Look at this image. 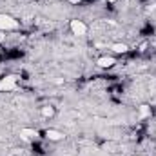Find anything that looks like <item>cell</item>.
Listing matches in <instances>:
<instances>
[{
  "label": "cell",
  "instance_id": "cell-1",
  "mask_svg": "<svg viewBox=\"0 0 156 156\" xmlns=\"http://www.w3.org/2000/svg\"><path fill=\"white\" fill-rule=\"evenodd\" d=\"M18 25V22L15 18H11L9 15H0V29H15Z\"/></svg>",
  "mask_w": 156,
  "mask_h": 156
},
{
  "label": "cell",
  "instance_id": "cell-2",
  "mask_svg": "<svg viewBox=\"0 0 156 156\" xmlns=\"http://www.w3.org/2000/svg\"><path fill=\"white\" fill-rule=\"evenodd\" d=\"M71 31L75 33V35H78V36H82V35H85V31H87V27L80 22V20H71Z\"/></svg>",
  "mask_w": 156,
  "mask_h": 156
},
{
  "label": "cell",
  "instance_id": "cell-3",
  "mask_svg": "<svg viewBox=\"0 0 156 156\" xmlns=\"http://www.w3.org/2000/svg\"><path fill=\"white\" fill-rule=\"evenodd\" d=\"M16 84V76H7V78H2L0 80V91H9L13 89Z\"/></svg>",
  "mask_w": 156,
  "mask_h": 156
},
{
  "label": "cell",
  "instance_id": "cell-4",
  "mask_svg": "<svg viewBox=\"0 0 156 156\" xmlns=\"http://www.w3.org/2000/svg\"><path fill=\"white\" fill-rule=\"evenodd\" d=\"M113 64H115V60H113L111 56H104V58L98 60V65H100V67H111Z\"/></svg>",
  "mask_w": 156,
  "mask_h": 156
},
{
  "label": "cell",
  "instance_id": "cell-5",
  "mask_svg": "<svg viewBox=\"0 0 156 156\" xmlns=\"http://www.w3.org/2000/svg\"><path fill=\"white\" fill-rule=\"evenodd\" d=\"M45 134H47V138H49V140H62V138H64V134H62V133L53 131V129H49Z\"/></svg>",
  "mask_w": 156,
  "mask_h": 156
},
{
  "label": "cell",
  "instance_id": "cell-6",
  "mask_svg": "<svg viewBox=\"0 0 156 156\" xmlns=\"http://www.w3.org/2000/svg\"><path fill=\"white\" fill-rule=\"evenodd\" d=\"M113 51H116V53H125L129 47L125 45V44H113V47H111Z\"/></svg>",
  "mask_w": 156,
  "mask_h": 156
},
{
  "label": "cell",
  "instance_id": "cell-7",
  "mask_svg": "<svg viewBox=\"0 0 156 156\" xmlns=\"http://www.w3.org/2000/svg\"><path fill=\"white\" fill-rule=\"evenodd\" d=\"M22 134H24V136H36V131H33V129H24Z\"/></svg>",
  "mask_w": 156,
  "mask_h": 156
},
{
  "label": "cell",
  "instance_id": "cell-8",
  "mask_svg": "<svg viewBox=\"0 0 156 156\" xmlns=\"http://www.w3.org/2000/svg\"><path fill=\"white\" fill-rule=\"evenodd\" d=\"M42 115H44V116H51V115H53V109H51V107H44V109H42Z\"/></svg>",
  "mask_w": 156,
  "mask_h": 156
},
{
  "label": "cell",
  "instance_id": "cell-9",
  "mask_svg": "<svg viewBox=\"0 0 156 156\" xmlns=\"http://www.w3.org/2000/svg\"><path fill=\"white\" fill-rule=\"evenodd\" d=\"M140 113H142V115H147V113H149V109H147V105H142V109H140Z\"/></svg>",
  "mask_w": 156,
  "mask_h": 156
},
{
  "label": "cell",
  "instance_id": "cell-10",
  "mask_svg": "<svg viewBox=\"0 0 156 156\" xmlns=\"http://www.w3.org/2000/svg\"><path fill=\"white\" fill-rule=\"evenodd\" d=\"M2 40H4V35H0V42H2Z\"/></svg>",
  "mask_w": 156,
  "mask_h": 156
},
{
  "label": "cell",
  "instance_id": "cell-11",
  "mask_svg": "<svg viewBox=\"0 0 156 156\" xmlns=\"http://www.w3.org/2000/svg\"><path fill=\"white\" fill-rule=\"evenodd\" d=\"M109 2H116V0H109Z\"/></svg>",
  "mask_w": 156,
  "mask_h": 156
}]
</instances>
